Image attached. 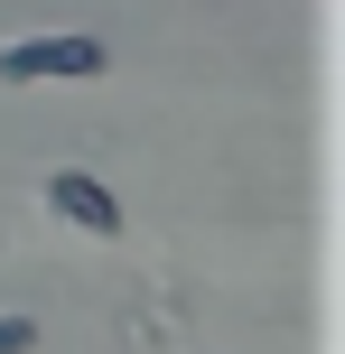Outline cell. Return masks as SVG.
<instances>
[{
    "label": "cell",
    "instance_id": "obj_1",
    "mask_svg": "<svg viewBox=\"0 0 345 354\" xmlns=\"http://www.w3.org/2000/svg\"><path fill=\"white\" fill-rule=\"evenodd\" d=\"M112 56H103V37H84V28H56V37H10L0 47V84H93Z\"/></svg>",
    "mask_w": 345,
    "mask_h": 354
},
{
    "label": "cell",
    "instance_id": "obj_2",
    "mask_svg": "<svg viewBox=\"0 0 345 354\" xmlns=\"http://www.w3.org/2000/svg\"><path fill=\"white\" fill-rule=\"evenodd\" d=\"M37 196H47L75 233H103V243L122 233V205H112V187H103L93 168H47V187H37Z\"/></svg>",
    "mask_w": 345,
    "mask_h": 354
},
{
    "label": "cell",
    "instance_id": "obj_3",
    "mask_svg": "<svg viewBox=\"0 0 345 354\" xmlns=\"http://www.w3.org/2000/svg\"><path fill=\"white\" fill-rule=\"evenodd\" d=\"M37 345V317H28V308H10V317H0V354H28Z\"/></svg>",
    "mask_w": 345,
    "mask_h": 354
}]
</instances>
